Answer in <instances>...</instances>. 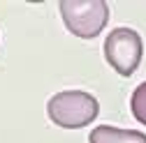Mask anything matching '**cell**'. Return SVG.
Returning <instances> with one entry per match:
<instances>
[{"label": "cell", "mask_w": 146, "mask_h": 143, "mask_svg": "<svg viewBox=\"0 0 146 143\" xmlns=\"http://www.w3.org/2000/svg\"><path fill=\"white\" fill-rule=\"evenodd\" d=\"M100 113L98 99L86 90H63L46 102V115L63 129H81Z\"/></svg>", "instance_id": "cell-1"}, {"label": "cell", "mask_w": 146, "mask_h": 143, "mask_svg": "<svg viewBox=\"0 0 146 143\" xmlns=\"http://www.w3.org/2000/svg\"><path fill=\"white\" fill-rule=\"evenodd\" d=\"M60 16L65 28L79 39H93L109 21V5L104 0H60Z\"/></svg>", "instance_id": "cell-2"}, {"label": "cell", "mask_w": 146, "mask_h": 143, "mask_svg": "<svg viewBox=\"0 0 146 143\" xmlns=\"http://www.w3.org/2000/svg\"><path fill=\"white\" fill-rule=\"evenodd\" d=\"M144 56V42L132 28H114L104 39V58L121 76H132Z\"/></svg>", "instance_id": "cell-3"}, {"label": "cell", "mask_w": 146, "mask_h": 143, "mask_svg": "<svg viewBox=\"0 0 146 143\" xmlns=\"http://www.w3.org/2000/svg\"><path fill=\"white\" fill-rule=\"evenodd\" d=\"M88 143H146V134L135 129L111 127V125H98L95 129H90Z\"/></svg>", "instance_id": "cell-4"}, {"label": "cell", "mask_w": 146, "mask_h": 143, "mask_svg": "<svg viewBox=\"0 0 146 143\" xmlns=\"http://www.w3.org/2000/svg\"><path fill=\"white\" fill-rule=\"evenodd\" d=\"M130 111H132L137 122L146 125V81L135 88V92L130 97Z\"/></svg>", "instance_id": "cell-5"}]
</instances>
